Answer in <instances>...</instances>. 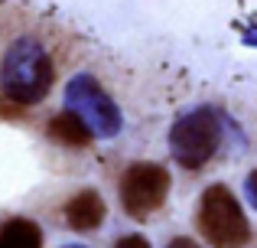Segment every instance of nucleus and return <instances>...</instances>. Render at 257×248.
Here are the masks:
<instances>
[{
	"label": "nucleus",
	"instance_id": "obj_1",
	"mask_svg": "<svg viewBox=\"0 0 257 248\" xmlns=\"http://www.w3.org/2000/svg\"><path fill=\"white\" fill-rule=\"evenodd\" d=\"M56 82V59L39 36H13L0 56V95L10 105L33 108Z\"/></svg>",
	"mask_w": 257,
	"mask_h": 248
},
{
	"label": "nucleus",
	"instance_id": "obj_2",
	"mask_svg": "<svg viewBox=\"0 0 257 248\" xmlns=\"http://www.w3.org/2000/svg\"><path fill=\"white\" fill-rule=\"evenodd\" d=\"M195 225L212 248H244L251 242L247 216L225 183H212L202 193L199 209H195Z\"/></svg>",
	"mask_w": 257,
	"mask_h": 248
},
{
	"label": "nucleus",
	"instance_id": "obj_3",
	"mask_svg": "<svg viewBox=\"0 0 257 248\" xmlns=\"http://www.w3.org/2000/svg\"><path fill=\"white\" fill-rule=\"evenodd\" d=\"M218 144H221V118L212 108H195L189 115L176 118V124L170 127L173 160L189 173L202 170L215 157Z\"/></svg>",
	"mask_w": 257,
	"mask_h": 248
},
{
	"label": "nucleus",
	"instance_id": "obj_4",
	"mask_svg": "<svg viewBox=\"0 0 257 248\" xmlns=\"http://www.w3.org/2000/svg\"><path fill=\"white\" fill-rule=\"evenodd\" d=\"M65 111L82 118L94 137H117L120 127H124V115H120L117 102L88 72H78V75L69 78V85H65Z\"/></svg>",
	"mask_w": 257,
	"mask_h": 248
},
{
	"label": "nucleus",
	"instance_id": "obj_5",
	"mask_svg": "<svg viewBox=\"0 0 257 248\" xmlns=\"http://www.w3.org/2000/svg\"><path fill=\"white\" fill-rule=\"evenodd\" d=\"M120 206L134 219H150L170 196V170L160 163H131L120 177Z\"/></svg>",
	"mask_w": 257,
	"mask_h": 248
},
{
	"label": "nucleus",
	"instance_id": "obj_6",
	"mask_svg": "<svg viewBox=\"0 0 257 248\" xmlns=\"http://www.w3.org/2000/svg\"><path fill=\"white\" fill-rule=\"evenodd\" d=\"M104 216H107L104 199H101L94 190H85V193H78V196H72L69 203H65V222H69L75 232L98 229V225L104 222Z\"/></svg>",
	"mask_w": 257,
	"mask_h": 248
},
{
	"label": "nucleus",
	"instance_id": "obj_7",
	"mask_svg": "<svg viewBox=\"0 0 257 248\" xmlns=\"http://www.w3.org/2000/svg\"><path fill=\"white\" fill-rule=\"evenodd\" d=\"M46 131H49V137L56 140V144H62V147H88V144H91V137H94V134L88 131V124L78 115H72V111L56 115Z\"/></svg>",
	"mask_w": 257,
	"mask_h": 248
},
{
	"label": "nucleus",
	"instance_id": "obj_8",
	"mask_svg": "<svg viewBox=\"0 0 257 248\" xmlns=\"http://www.w3.org/2000/svg\"><path fill=\"white\" fill-rule=\"evenodd\" d=\"M0 248H43V229L33 219H7L0 225Z\"/></svg>",
	"mask_w": 257,
	"mask_h": 248
},
{
	"label": "nucleus",
	"instance_id": "obj_9",
	"mask_svg": "<svg viewBox=\"0 0 257 248\" xmlns=\"http://www.w3.org/2000/svg\"><path fill=\"white\" fill-rule=\"evenodd\" d=\"M114 248H150V242L144 235H124V238H117Z\"/></svg>",
	"mask_w": 257,
	"mask_h": 248
},
{
	"label": "nucleus",
	"instance_id": "obj_10",
	"mask_svg": "<svg viewBox=\"0 0 257 248\" xmlns=\"http://www.w3.org/2000/svg\"><path fill=\"white\" fill-rule=\"evenodd\" d=\"M244 190H247V196H251V203H254V209H257V170H254V173H247Z\"/></svg>",
	"mask_w": 257,
	"mask_h": 248
},
{
	"label": "nucleus",
	"instance_id": "obj_11",
	"mask_svg": "<svg viewBox=\"0 0 257 248\" xmlns=\"http://www.w3.org/2000/svg\"><path fill=\"white\" fill-rule=\"evenodd\" d=\"M166 248H202L199 242H192V238H186V235H179V238H173Z\"/></svg>",
	"mask_w": 257,
	"mask_h": 248
},
{
	"label": "nucleus",
	"instance_id": "obj_12",
	"mask_svg": "<svg viewBox=\"0 0 257 248\" xmlns=\"http://www.w3.org/2000/svg\"><path fill=\"white\" fill-rule=\"evenodd\" d=\"M247 43H254V46H257V33H251V36H247Z\"/></svg>",
	"mask_w": 257,
	"mask_h": 248
},
{
	"label": "nucleus",
	"instance_id": "obj_13",
	"mask_svg": "<svg viewBox=\"0 0 257 248\" xmlns=\"http://www.w3.org/2000/svg\"><path fill=\"white\" fill-rule=\"evenodd\" d=\"M62 248H88V245H62Z\"/></svg>",
	"mask_w": 257,
	"mask_h": 248
}]
</instances>
